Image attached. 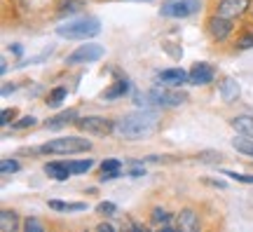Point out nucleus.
Instances as JSON below:
<instances>
[{"label": "nucleus", "instance_id": "f257e3e1", "mask_svg": "<svg viewBox=\"0 0 253 232\" xmlns=\"http://www.w3.org/2000/svg\"><path fill=\"white\" fill-rule=\"evenodd\" d=\"M157 129H160V115L155 110H145V108L115 120V134L129 139V141L145 139V136L155 134Z\"/></svg>", "mask_w": 253, "mask_h": 232}, {"label": "nucleus", "instance_id": "f03ea898", "mask_svg": "<svg viewBox=\"0 0 253 232\" xmlns=\"http://www.w3.org/2000/svg\"><path fill=\"white\" fill-rule=\"evenodd\" d=\"M101 33V24L99 19L94 17H80V19H71L61 26H56V36L68 38V40H89V38L99 36Z\"/></svg>", "mask_w": 253, "mask_h": 232}, {"label": "nucleus", "instance_id": "7ed1b4c3", "mask_svg": "<svg viewBox=\"0 0 253 232\" xmlns=\"http://www.w3.org/2000/svg\"><path fill=\"white\" fill-rule=\"evenodd\" d=\"M91 150V141L82 139V136H61V139H52V141L42 143L38 152L42 155H78V152Z\"/></svg>", "mask_w": 253, "mask_h": 232}, {"label": "nucleus", "instance_id": "20e7f679", "mask_svg": "<svg viewBox=\"0 0 253 232\" xmlns=\"http://www.w3.org/2000/svg\"><path fill=\"white\" fill-rule=\"evenodd\" d=\"M199 0H164L162 7H160V14L169 19H185L192 17L199 12Z\"/></svg>", "mask_w": 253, "mask_h": 232}, {"label": "nucleus", "instance_id": "39448f33", "mask_svg": "<svg viewBox=\"0 0 253 232\" xmlns=\"http://www.w3.org/2000/svg\"><path fill=\"white\" fill-rule=\"evenodd\" d=\"M148 101L160 108H176V106H183L188 101V96L183 92H178L176 87H162V90L148 92Z\"/></svg>", "mask_w": 253, "mask_h": 232}, {"label": "nucleus", "instance_id": "423d86ee", "mask_svg": "<svg viewBox=\"0 0 253 232\" xmlns=\"http://www.w3.org/2000/svg\"><path fill=\"white\" fill-rule=\"evenodd\" d=\"M75 125L80 127L82 132H87V134H91V136H110L115 132V122L108 120V117H101V115L78 117Z\"/></svg>", "mask_w": 253, "mask_h": 232}, {"label": "nucleus", "instance_id": "0eeeda50", "mask_svg": "<svg viewBox=\"0 0 253 232\" xmlns=\"http://www.w3.org/2000/svg\"><path fill=\"white\" fill-rule=\"evenodd\" d=\"M106 49L96 43H87V45H80L75 52H71L66 56V63L68 66H80V63H91V61H99L103 59Z\"/></svg>", "mask_w": 253, "mask_h": 232}, {"label": "nucleus", "instance_id": "6e6552de", "mask_svg": "<svg viewBox=\"0 0 253 232\" xmlns=\"http://www.w3.org/2000/svg\"><path fill=\"white\" fill-rule=\"evenodd\" d=\"M207 31L209 36L213 38L216 43H223L227 38L232 36V31H235V21L227 17H220V14H213V17L207 21Z\"/></svg>", "mask_w": 253, "mask_h": 232}, {"label": "nucleus", "instance_id": "1a4fd4ad", "mask_svg": "<svg viewBox=\"0 0 253 232\" xmlns=\"http://www.w3.org/2000/svg\"><path fill=\"white\" fill-rule=\"evenodd\" d=\"M249 7H251V0H218L216 14L227 17V19H237V17H242Z\"/></svg>", "mask_w": 253, "mask_h": 232}, {"label": "nucleus", "instance_id": "9d476101", "mask_svg": "<svg viewBox=\"0 0 253 232\" xmlns=\"http://www.w3.org/2000/svg\"><path fill=\"white\" fill-rule=\"evenodd\" d=\"M216 78V68L209 66L207 61H197L190 68V85H209Z\"/></svg>", "mask_w": 253, "mask_h": 232}, {"label": "nucleus", "instance_id": "9b49d317", "mask_svg": "<svg viewBox=\"0 0 253 232\" xmlns=\"http://www.w3.org/2000/svg\"><path fill=\"white\" fill-rule=\"evenodd\" d=\"M157 80L162 87H181V85L190 82V73H185L183 68H167L157 75Z\"/></svg>", "mask_w": 253, "mask_h": 232}, {"label": "nucleus", "instance_id": "f8f14e48", "mask_svg": "<svg viewBox=\"0 0 253 232\" xmlns=\"http://www.w3.org/2000/svg\"><path fill=\"white\" fill-rule=\"evenodd\" d=\"M178 228L183 232H197L199 230V214L195 209H183L178 214Z\"/></svg>", "mask_w": 253, "mask_h": 232}, {"label": "nucleus", "instance_id": "ddd939ff", "mask_svg": "<svg viewBox=\"0 0 253 232\" xmlns=\"http://www.w3.org/2000/svg\"><path fill=\"white\" fill-rule=\"evenodd\" d=\"M239 82L235 78H225V80L220 82V98L225 101V103H235L237 98H239Z\"/></svg>", "mask_w": 253, "mask_h": 232}, {"label": "nucleus", "instance_id": "4468645a", "mask_svg": "<svg viewBox=\"0 0 253 232\" xmlns=\"http://www.w3.org/2000/svg\"><path fill=\"white\" fill-rule=\"evenodd\" d=\"M45 174H47V176H52V179H56V181H68L73 176L66 162H47V164H45Z\"/></svg>", "mask_w": 253, "mask_h": 232}, {"label": "nucleus", "instance_id": "2eb2a0df", "mask_svg": "<svg viewBox=\"0 0 253 232\" xmlns=\"http://www.w3.org/2000/svg\"><path fill=\"white\" fill-rule=\"evenodd\" d=\"M78 120V110H63V113H59L56 117H52V120H47L45 127L47 129H61V127L66 125H71V122H75Z\"/></svg>", "mask_w": 253, "mask_h": 232}, {"label": "nucleus", "instance_id": "dca6fc26", "mask_svg": "<svg viewBox=\"0 0 253 232\" xmlns=\"http://www.w3.org/2000/svg\"><path fill=\"white\" fill-rule=\"evenodd\" d=\"M230 125H232V129H237L239 134L253 139V117L251 115H237L230 120Z\"/></svg>", "mask_w": 253, "mask_h": 232}, {"label": "nucleus", "instance_id": "f3484780", "mask_svg": "<svg viewBox=\"0 0 253 232\" xmlns=\"http://www.w3.org/2000/svg\"><path fill=\"white\" fill-rule=\"evenodd\" d=\"M49 209H54V211H84L87 204L84 202H59V199H49Z\"/></svg>", "mask_w": 253, "mask_h": 232}, {"label": "nucleus", "instance_id": "a211bd4d", "mask_svg": "<svg viewBox=\"0 0 253 232\" xmlns=\"http://www.w3.org/2000/svg\"><path fill=\"white\" fill-rule=\"evenodd\" d=\"M19 225V216L14 214V211H9V209H5L2 214H0V228H2V232H12L17 230Z\"/></svg>", "mask_w": 253, "mask_h": 232}, {"label": "nucleus", "instance_id": "6ab92c4d", "mask_svg": "<svg viewBox=\"0 0 253 232\" xmlns=\"http://www.w3.org/2000/svg\"><path fill=\"white\" fill-rule=\"evenodd\" d=\"M126 92H129V82H126V80H118L113 87H110V90L103 92V98H106V101H110V98H120V96H125Z\"/></svg>", "mask_w": 253, "mask_h": 232}, {"label": "nucleus", "instance_id": "aec40b11", "mask_svg": "<svg viewBox=\"0 0 253 232\" xmlns=\"http://www.w3.org/2000/svg\"><path fill=\"white\" fill-rule=\"evenodd\" d=\"M87 5V0H59V12L68 14V12H78L80 7Z\"/></svg>", "mask_w": 253, "mask_h": 232}, {"label": "nucleus", "instance_id": "412c9836", "mask_svg": "<svg viewBox=\"0 0 253 232\" xmlns=\"http://www.w3.org/2000/svg\"><path fill=\"white\" fill-rule=\"evenodd\" d=\"M66 94H68V92H66V87H56V90H52V92H49V96H47V106H49V108H59V106H61V101L66 98Z\"/></svg>", "mask_w": 253, "mask_h": 232}, {"label": "nucleus", "instance_id": "4be33fe9", "mask_svg": "<svg viewBox=\"0 0 253 232\" xmlns=\"http://www.w3.org/2000/svg\"><path fill=\"white\" fill-rule=\"evenodd\" d=\"M232 148L239 152H244V155H249V157H253V139H235L232 141Z\"/></svg>", "mask_w": 253, "mask_h": 232}, {"label": "nucleus", "instance_id": "5701e85b", "mask_svg": "<svg viewBox=\"0 0 253 232\" xmlns=\"http://www.w3.org/2000/svg\"><path fill=\"white\" fill-rule=\"evenodd\" d=\"M68 164V169H71V174L75 176V174H84V171L91 169V160H73V162H66Z\"/></svg>", "mask_w": 253, "mask_h": 232}, {"label": "nucleus", "instance_id": "b1692460", "mask_svg": "<svg viewBox=\"0 0 253 232\" xmlns=\"http://www.w3.org/2000/svg\"><path fill=\"white\" fill-rule=\"evenodd\" d=\"M220 174H223V176H227V179L237 181V183H249V186H253V176H251V174H239V171H230V169H223Z\"/></svg>", "mask_w": 253, "mask_h": 232}, {"label": "nucleus", "instance_id": "393cba45", "mask_svg": "<svg viewBox=\"0 0 253 232\" xmlns=\"http://www.w3.org/2000/svg\"><path fill=\"white\" fill-rule=\"evenodd\" d=\"M19 169H21V164H19L17 160H7V157H5V160L0 162V174H2V176H9V174H17Z\"/></svg>", "mask_w": 253, "mask_h": 232}, {"label": "nucleus", "instance_id": "a878e982", "mask_svg": "<svg viewBox=\"0 0 253 232\" xmlns=\"http://www.w3.org/2000/svg\"><path fill=\"white\" fill-rule=\"evenodd\" d=\"M153 221L155 223H162L164 228H169V221H171V214H169V211H167V209H160V206H155L153 209Z\"/></svg>", "mask_w": 253, "mask_h": 232}, {"label": "nucleus", "instance_id": "bb28decb", "mask_svg": "<svg viewBox=\"0 0 253 232\" xmlns=\"http://www.w3.org/2000/svg\"><path fill=\"white\" fill-rule=\"evenodd\" d=\"M199 162H211V164H218V162L223 160V152H216V150H204L197 155Z\"/></svg>", "mask_w": 253, "mask_h": 232}, {"label": "nucleus", "instance_id": "cd10ccee", "mask_svg": "<svg viewBox=\"0 0 253 232\" xmlns=\"http://www.w3.org/2000/svg\"><path fill=\"white\" fill-rule=\"evenodd\" d=\"M115 211H118V206L113 204V202H101V204L96 206V214H101L103 218H110V216H115Z\"/></svg>", "mask_w": 253, "mask_h": 232}, {"label": "nucleus", "instance_id": "c85d7f7f", "mask_svg": "<svg viewBox=\"0 0 253 232\" xmlns=\"http://www.w3.org/2000/svg\"><path fill=\"white\" fill-rule=\"evenodd\" d=\"M24 230H26V232H45V225L40 223L38 218H26V223H24Z\"/></svg>", "mask_w": 253, "mask_h": 232}, {"label": "nucleus", "instance_id": "c756f323", "mask_svg": "<svg viewBox=\"0 0 253 232\" xmlns=\"http://www.w3.org/2000/svg\"><path fill=\"white\" fill-rule=\"evenodd\" d=\"M33 125H36V117H33V115H24L21 120L12 122V127H14V129H28V127H33Z\"/></svg>", "mask_w": 253, "mask_h": 232}, {"label": "nucleus", "instance_id": "7c9ffc66", "mask_svg": "<svg viewBox=\"0 0 253 232\" xmlns=\"http://www.w3.org/2000/svg\"><path fill=\"white\" fill-rule=\"evenodd\" d=\"M237 47L239 49H251L253 47V31H249V33H244V36L237 40Z\"/></svg>", "mask_w": 253, "mask_h": 232}, {"label": "nucleus", "instance_id": "2f4dec72", "mask_svg": "<svg viewBox=\"0 0 253 232\" xmlns=\"http://www.w3.org/2000/svg\"><path fill=\"white\" fill-rule=\"evenodd\" d=\"M14 117H17V110H14V108H5V110H2V115H0V125L7 127Z\"/></svg>", "mask_w": 253, "mask_h": 232}, {"label": "nucleus", "instance_id": "473e14b6", "mask_svg": "<svg viewBox=\"0 0 253 232\" xmlns=\"http://www.w3.org/2000/svg\"><path fill=\"white\" fill-rule=\"evenodd\" d=\"M115 169H122V162L120 160H103L101 162V171H115Z\"/></svg>", "mask_w": 253, "mask_h": 232}, {"label": "nucleus", "instance_id": "72a5a7b5", "mask_svg": "<svg viewBox=\"0 0 253 232\" xmlns=\"http://www.w3.org/2000/svg\"><path fill=\"white\" fill-rule=\"evenodd\" d=\"M118 176H122V171L115 169V171H101V181L106 183V181H115Z\"/></svg>", "mask_w": 253, "mask_h": 232}, {"label": "nucleus", "instance_id": "f704fd0d", "mask_svg": "<svg viewBox=\"0 0 253 232\" xmlns=\"http://www.w3.org/2000/svg\"><path fill=\"white\" fill-rule=\"evenodd\" d=\"M129 176H131V179H138V176H145V169H141V167H134V169L129 171Z\"/></svg>", "mask_w": 253, "mask_h": 232}, {"label": "nucleus", "instance_id": "c9c22d12", "mask_svg": "<svg viewBox=\"0 0 253 232\" xmlns=\"http://www.w3.org/2000/svg\"><path fill=\"white\" fill-rule=\"evenodd\" d=\"M113 230H115V228H113L110 223H101L99 225V232H113Z\"/></svg>", "mask_w": 253, "mask_h": 232}, {"label": "nucleus", "instance_id": "e433bc0d", "mask_svg": "<svg viewBox=\"0 0 253 232\" xmlns=\"http://www.w3.org/2000/svg\"><path fill=\"white\" fill-rule=\"evenodd\" d=\"M14 90H17L14 85H5V87H2V96H7L9 92H14Z\"/></svg>", "mask_w": 253, "mask_h": 232}, {"label": "nucleus", "instance_id": "4c0bfd02", "mask_svg": "<svg viewBox=\"0 0 253 232\" xmlns=\"http://www.w3.org/2000/svg\"><path fill=\"white\" fill-rule=\"evenodd\" d=\"M9 49H12V52L17 54V56H21V47H19V45H12V47H9Z\"/></svg>", "mask_w": 253, "mask_h": 232}]
</instances>
